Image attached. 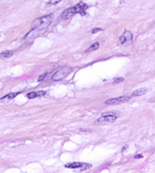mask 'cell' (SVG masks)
I'll return each mask as SVG.
<instances>
[{
	"mask_svg": "<svg viewBox=\"0 0 155 173\" xmlns=\"http://www.w3.org/2000/svg\"><path fill=\"white\" fill-rule=\"evenodd\" d=\"M52 19H53V15L50 14V15H45V16H42V17H38V19L34 20V22L31 23V28L32 29H42L44 30L45 28H47L51 22H52Z\"/></svg>",
	"mask_w": 155,
	"mask_h": 173,
	"instance_id": "cell-1",
	"label": "cell"
},
{
	"mask_svg": "<svg viewBox=\"0 0 155 173\" xmlns=\"http://www.w3.org/2000/svg\"><path fill=\"white\" fill-rule=\"evenodd\" d=\"M71 71H72L71 68H68V67H63V68L58 69L56 73H53L52 80H53V81H60V80H63L64 77H66L68 74H70Z\"/></svg>",
	"mask_w": 155,
	"mask_h": 173,
	"instance_id": "cell-2",
	"label": "cell"
},
{
	"mask_svg": "<svg viewBox=\"0 0 155 173\" xmlns=\"http://www.w3.org/2000/svg\"><path fill=\"white\" fill-rule=\"evenodd\" d=\"M131 98V96H122V97H117V98H110L106 100V105H117V104H122L127 102Z\"/></svg>",
	"mask_w": 155,
	"mask_h": 173,
	"instance_id": "cell-3",
	"label": "cell"
},
{
	"mask_svg": "<svg viewBox=\"0 0 155 173\" xmlns=\"http://www.w3.org/2000/svg\"><path fill=\"white\" fill-rule=\"evenodd\" d=\"M133 39V35L130 30H125L124 33L122 35V36L119 37V43L122 45H126V44H130Z\"/></svg>",
	"mask_w": 155,
	"mask_h": 173,
	"instance_id": "cell-4",
	"label": "cell"
},
{
	"mask_svg": "<svg viewBox=\"0 0 155 173\" xmlns=\"http://www.w3.org/2000/svg\"><path fill=\"white\" fill-rule=\"evenodd\" d=\"M118 114H115V112H109L104 115H102L100 119H98V123L103 124V123H113V121L117 119Z\"/></svg>",
	"mask_w": 155,
	"mask_h": 173,
	"instance_id": "cell-5",
	"label": "cell"
},
{
	"mask_svg": "<svg viewBox=\"0 0 155 173\" xmlns=\"http://www.w3.org/2000/svg\"><path fill=\"white\" fill-rule=\"evenodd\" d=\"M67 168H81V170H87V168H89L92 165L90 164H83V163H77V162H74V163H68V164H66L65 165Z\"/></svg>",
	"mask_w": 155,
	"mask_h": 173,
	"instance_id": "cell-6",
	"label": "cell"
},
{
	"mask_svg": "<svg viewBox=\"0 0 155 173\" xmlns=\"http://www.w3.org/2000/svg\"><path fill=\"white\" fill-rule=\"evenodd\" d=\"M75 14H77V13H75L74 7H71V8L66 9V10L61 14V19L65 20V21H68V20H71L72 17H73V15H75Z\"/></svg>",
	"mask_w": 155,
	"mask_h": 173,
	"instance_id": "cell-7",
	"label": "cell"
},
{
	"mask_svg": "<svg viewBox=\"0 0 155 173\" xmlns=\"http://www.w3.org/2000/svg\"><path fill=\"white\" fill-rule=\"evenodd\" d=\"M43 32V30L42 29H32L27 36L24 37V39L26 41H32V39H35L37 36H40V35Z\"/></svg>",
	"mask_w": 155,
	"mask_h": 173,
	"instance_id": "cell-8",
	"label": "cell"
},
{
	"mask_svg": "<svg viewBox=\"0 0 155 173\" xmlns=\"http://www.w3.org/2000/svg\"><path fill=\"white\" fill-rule=\"evenodd\" d=\"M87 5L83 4V3H80L78 5L74 6V9H75V13L77 14H81V15H84L86 14V10H87Z\"/></svg>",
	"mask_w": 155,
	"mask_h": 173,
	"instance_id": "cell-9",
	"label": "cell"
},
{
	"mask_svg": "<svg viewBox=\"0 0 155 173\" xmlns=\"http://www.w3.org/2000/svg\"><path fill=\"white\" fill-rule=\"evenodd\" d=\"M45 95V91H38V92H35V91H32V92H28L27 94V97L29 99H32V98H36V97H42Z\"/></svg>",
	"mask_w": 155,
	"mask_h": 173,
	"instance_id": "cell-10",
	"label": "cell"
},
{
	"mask_svg": "<svg viewBox=\"0 0 155 173\" xmlns=\"http://www.w3.org/2000/svg\"><path fill=\"white\" fill-rule=\"evenodd\" d=\"M19 95V92H12V94H8V95H6V96H4V97H1L0 98V102H7V100H12L13 98H15L16 96Z\"/></svg>",
	"mask_w": 155,
	"mask_h": 173,
	"instance_id": "cell-11",
	"label": "cell"
},
{
	"mask_svg": "<svg viewBox=\"0 0 155 173\" xmlns=\"http://www.w3.org/2000/svg\"><path fill=\"white\" fill-rule=\"evenodd\" d=\"M147 92V89L146 88H142V89H139V90H135L131 94V97H138V96H141V95H145Z\"/></svg>",
	"mask_w": 155,
	"mask_h": 173,
	"instance_id": "cell-12",
	"label": "cell"
},
{
	"mask_svg": "<svg viewBox=\"0 0 155 173\" xmlns=\"http://www.w3.org/2000/svg\"><path fill=\"white\" fill-rule=\"evenodd\" d=\"M13 56V51H5L3 53H0V59H7Z\"/></svg>",
	"mask_w": 155,
	"mask_h": 173,
	"instance_id": "cell-13",
	"label": "cell"
},
{
	"mask_svg": "<svg viewBox=\"0 0 155 173\" xmlns=\"http://www.w3.org/2000/svg\"><path fill=\"white\" fill-rule=\"evenodd\" d=\"M98 47H100V44H98V43H94V44H93V45H92V46H90V47L87 50V52H92V51H95V50H97Z\"/></svg>",
	"mask_w": 155,
	"mask_h": 173,
	"instance_id": "cell-14",
	"label": "cell"
},
{
	"mask_svg": "<svg viewBox=\"0 0 155 173\" xmlns=\"http://www.w3.org/2000/svg\"><path fill=\"white\" fill-rule=\"evenodd\" d=\"M123 81H124V79H123V77H118V79L113 80V84H118V83H122Z\"/></svg>",
	"mask_w": 155,
	"mask_h": 173,
	"instance_id": "cell-15",
	"label": "cell"
},
{
	"mask_svg": "<svg viewBox=\"0 0 155 173\" xmlns=\"http://www.w3.org/2000/svg\"><path fill=\"white\" fill-rule=\"evenodd\" d=\"M59 1H61V0H50V5H55V4H57V3H59Z\"/></svg>",
	"mask_w": 155,
	"mask_h": 173,
	"instance_id": "cell-16",
	"label": "cell"
},
{
	"mask_svg": "<svg viewBox=\"0 0 155 173\" xmlns=\"http://www.w3.org/2000/svg\"><path fill=\"white\" fill-rule=\"evenodd\" d=\"M98 31H102V29L101 28H95V29L92 30V33H95V32H98Z\"/></svg>",
	"mask_w": 155,
	"mask_h": 173,
	"instance_id": "cell-17",
	"label": "cell"
},
{
	"mask_svg": "<svg viewBox=\"0 0 155 173\" xmlns=\"http://www.w3.org/2000/svg\"><path fill=\"white\" fill-rule=\"evenodd\" d=\"M45 76H46V74H43V75H41V76H40V79H38V81H43V80L45 79Z\"/></svg>",
	"mask_w": 155,
	"mask_h": 173,
	"instance_id": "cell-18",
	"label": "cell"
},
{
	"mask_svg": "<svg viewBox=\"0 0 155 173\" xmlns=\"http://www.w3.org/2000/svg\"><path fill=\"white\" fill-rule=\"evenodd\" d=\"M141 157H142V155H137L135 156V158H141Z\"/></svg>",
	"mask_w": 155,
	"mask_h": 173,
	"instance_id": "cell-19",
	"label": "cell"
}]
</instances>
